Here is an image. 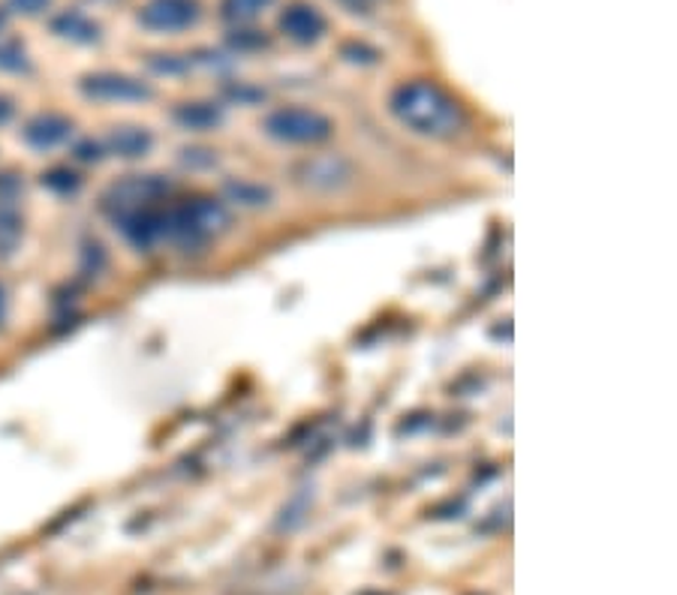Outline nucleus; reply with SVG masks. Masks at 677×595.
Returning <instances> with one entry per match:
<instances>
[{
    "label": "nucleus",
    "mask_w": 677,
    "mask_h": 595,
    "mask_svg": "<svg viewBox=\"0 0 677 595\" xmlns=\"http://www.w3.org/2000/svg\"><path fill=\"white\" fill-rule=\"evenodd\" d=\"M389 109L401 127L415 136H428V139H452L467 127L464 106L436 81L428 79L398 85L389 100Z\"/></svg>",
    "instance_id": "obj_1"
},
{
    "label": "nucleus",
    "mask_w": 677,
    "mask_h": 595,
    "mask_svg": "<svg viewBox=\"0 0 677 595\" xmlns=\"http://www.w3.org/2000/svg\"><path fill=\"white\" fill-rule=\"evenodd\" d=\"M229 208L214 196H196L184 205L173 208L166 217V238L175 241L184 250H199L203 244L217 238L229 229Z\"/></svg>",
    "instance_id": "obj_2"
},
{
    "label": "nucleus",
    "mask_w": 677,
    "mask_h": 595,
    "mask_svg": "<svg viewBox=\"0 0 677 595\" xmlns=\"http://www.w3.org/2000/svg\"><path fill=\"white\" fill-rule=\"evenodd\" d=\"M265 132L284 145H323L332 139L334 123L328 115L307 106H284L265 118Z\"/></svg>",
    "instance_id": "obj_3"
},
{
    "label": "nucleus",
    "mask_w": 677,
    "mask_h": 595,
    "mask_svg": "<svg viewBox=\"0 0 677 595\" xmlns=\"http://www.w3.org/2000/svg\"><path fill=\"white\" fill-rule=\"evenodd\" d=\"M169 192H173V184L160 175H130L124 181L111 184L102 196V205L111 214V220H118V217H127L133 211L151 208L160 199H166Z\"/></svg>",
    "instance_id": "obj_4"
},
{
    "label": "nucleus",
    "mask_w": 677,
    "mask_h": 595,
    "mask_svg": "<svg viewBox=\"0 0 677 595\" xmlns=\"http://www.w3.org/2000/svg\"><path fill=\"white\" fill-rule=\"evenodd\" d=\"M81 93L97 102H145L151 100V85L124 72H94L81 79Z\"/></svg>",
    "instance_id": "obj_5"
},
{
    "label": "nucleus",
    "mask_w": 677,
    "mask_h": 595,
    "mask_svg": "<svg viewBox=\"0 0 677 595\" xmlns=\"http://www.w3.org/2000/svg\"><path fill=\"white\" fill-rule=\"evenodd\" d=\"M199 16H203L199 0H148L139 12V21L148 31L178 33L193 28Z\"/></svg>",
    "instance_id": "obj_6"
},
{
    "label": "nucleus",
    "mask_w": 677,
    "mask_h": 595,
    "mask_svg": "<svg viewBox=\"0 0 677 595\" xmlns=\"http://www.w3.org/2000/svg\"><path fill=\"white\" fill-rule=\"evenodd\" d=\"M166 217H169V211H163V208L151 205V208H143V211L118 217L115 226L127 235V241H130L133 247L151 250L154 244L166 241Z\"/></svg>",
    "instance_id": "obj_7"
},
{
    "label": "nucleus",
    "mask_w": 677,
    "mask_h": 595,
    "mask_svg": "<svg viewBox=\"0 0 677 595\" xmlns=\"http://www.w3.org/2000/svg\"><path fill=\"white\" fill-rule=\"evenodd\" d=\"M325 28H328V21H325V16L316 10L314 3L295 0L281 16V31L293 42H298V46H311V42L323 40Z\"/></svg>",
    "instance_id": "obj_8"
},
{
    "label": "nucleus",
    "mask_w": 677,
    "mask_h": 595,
    "mask_svg": "<svg viewBox=\"0 0 677 595\" xmlns=\"http://www.w3.org/2000/svg\"><path fill=\"white\" fill-rule=\"evenodd\" d=\"M24 141L31 145L33 151H51L72 136V121L63 118L58 111H42L37 118L28 121V127L21 130Z\"/></svg>",
    "instance_id": "obj_9"
},
{
    "label": "nucleus",
    "mask_w": 677,
    "mask_h": 595,
    "mask_svg": "<svg viewBox=\"0 0 677 595\" xmlns=\"http://www.w3.org/2000/svg\"><path fill=\"white\" fill-rule=\"evenodd\" d=\"M298 178L314 190H334L350 181V162L341 157H316V160L304 162Z\"/></svg>",
    "instance_id": "obj_10"
},
{
    "label": "nucleus",
    "mask_w": 677,
    "mask_h": 595,
    "mask_svg": "<svg viewBox=\"0 0 677 595\" xmlns=\"http://www.w3.org/2000/svg\"><path fill=\"white\" fill-rule=\"evenodd\" d=\"M173 118L181 130L208 132V130H217L223 123V106L220 102H205V100L181 102V106L173 111Z\"/></svg>",
    "instance_id": "obj_11"
},
{
    "label": "nucleus",
    "mask_w": 677,
    "mask_h": 595,
    "mask_svg": "<svg viewBox=\"0 0 677 595\" xmlns=\"http://www.w3.org/2000/svg\"><path fill=\"white\" fill-rule=\"evenodd\" d=\"M154 148V136L145 127H115L106 139V151L121 160H139Z\"/></svg>",
    "instance_id": "obj_12"
},
{
    "label": "nucleus",
    "mask_w": 677,
    "mask_h": 595,
    "mask_svg": "<svg viewBox=\"0 0 677 595\" xmlns=\"http://www.w3.org/2000/svg\"><path fill=\"white\" fill-rule=\"evenodd\" d=\"M51 28L58 37L72 42H97L100 40V28L91 19H85L81 12H63L58 19L51 21Z\"/></svg>",
    "instance_id": "obj_13"
},
{
    "label": "nucleus",
    "mask_w": 677,
    "mask_h": 595,
    "mask_svg": "<svg viewBox=\"0 0 677 595\" xmlns=\"http://www.w3.org/2000/svg\"><path fill=\"white\" fill-rule=\"evenodd\" d=\"M226 196H229V202L242 205V208H263V205L272 202V190L263 187V184L251 181H229L226 184Z\"/></svg>",
    "instance_id": "obj_14"
},
{
    "label": "nucleus",
    "mask_w": 677,
    "mask_h": 595,
    "mask_svg": "<svg viewBox=\"0 0 677 595\" xmlns=\"http://www.w3.org/2000/svg\"><path fill=\"white\" fill-rule=\"evenodd\" d=\"M274 0H223L220 10L223 19L233 21V24H244V21H253L256 16H263Z\"/></svg>",
    "instance_id": "obj_15"
},
{
    "label": "nucleus",
    "mask_w": 677,
    "mask_h": 595,
    "mask_svg": "<svg viewBox=\"0 0 677 595\" xmlns=\"http://www.w3.org/2000/svg\"><path fill=\"white\" fill-rule=\"evenodd\" d=\"M0 70H10V72L31 70L24 49H19L16 42H0Z\"/></svg>",
    "instance_id": "obj_16"
},
{
    "label": "nucleus",
    "mask_w": 677,
    "mask_h": 595,
    "mask_svg": "<svg viewBox=\"0 0 677 595\" xmlns=\"http://www.w3.org/2000/svg\"><path fill=\"white\" fill-rule=\"evenodd\" d=\"M42 184L55 192H76L81 181L70 172V169H51L49 175H42Z\"/></svg>",
    "instance_id": "obj_17"
},
{
    "label": "nucleus",
    "mask_w": 677,
    "mask_h": 595,
    "mask_svg": "<svg viewBox=\"0 0 677 595\" xmlns=\"http://www.w3.org/2000/svg\"><path fill=\"white\" fill-rule=\"evenodd\" d=\"M12 10L21 12V16H40L42 10H49L51 0H10Z\"/></svg>",
    "instance_id": "obj_18"
},
{
    "label": "nucleus",
    "mask_w": 677,
    "mask_h": 595,
    "mask_svg": "<svg viewBox=\"0 0 677 595\" xmlns=\"http://www.w3.org/2000/svg\"><path fill=\"white\" fill-rule=\"evenodd\" d=\"M102 148L100 145H97V141H81L79 148H76V160H81V162H100V157H102Z\"/></svg>",
    "instance_id": "obj_19"
},
{
    "label": "nucleus",
    "mask_w": 677,
    "mask_h": 595,
    "mask_svg": "<svg viewBox=\"0 0 677 595\" xmlns=\"http://www.w3.org/2000/svg\"><path fill=\"white\" fill-rule=\"evenodd\" d=\"M337 3H344V7H350L353 12H367L374 3H380V0H337Z\"/></svg>",
    "instance_id": "obj_20"
},
{
    "label": "nucleus",
    "mask_w": 677,
    "mask_h": 595,
    "mask_svg": "<svg viewBox=\"0 0 677 595\" xmlns=\"http://www.w3.org/2000/svg\"><path fill=\"white\" fill-rule=\"evenodd\" d=\"M12 118V100H7V97H0V127L10 121Z\"/></svg>",
    "instance_id": "obj_21"
},
{
    "label": "nucleus",
    "mask_w": 677,
    "mask_h": 595,
    "mask_svg": "<svg viewBox=\"0 0 677 595\" xmlns=\"http://www.w3.org/2000/svg\"><path fill=\"white\" fill-rule=\"evenodd\" d=\"M3 316H7V298H3V286H0V325H3Z\"/></svg>",
    "instance_id": "obj_22"
},
{
    "label": "nucleus",
    "mask_w": 677,
    "mask_h": 595,
    "mask_svg": "<svg viewBox=\"0 0 677 595\" xmlns=\"http://www.w3.org/2000/svg\"><path fill=\"white\" fill-rule=\"evenodd\" d=\"M3 24H7V16H3V12H0V28H3Z\"/></svg>",
    "instance_id": "obj_23"
}]
</instances>
